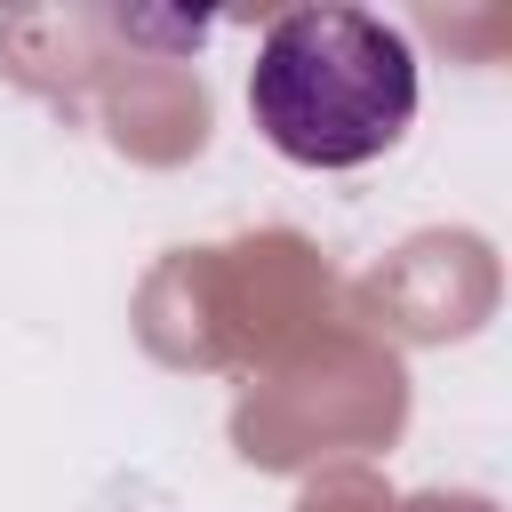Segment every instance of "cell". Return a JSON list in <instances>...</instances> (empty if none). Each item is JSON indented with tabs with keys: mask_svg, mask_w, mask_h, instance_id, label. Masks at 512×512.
<instances>
[{
	"mask_svg": "<svg viewBox=\"0 0 512 512\" xmlns=\"http://www.w3.org/2000/svg\"><path fill=\"white\" fill-rule=\"evenodd\" d=\"M248 120L296 168H360L416 120V48L368 8H288L256 40Z\"/></svg>",
	"mask_w": 512,
	"mask_h": 512,
	"instance_id": "1",
	"label": "cell"
}]
</instances>
